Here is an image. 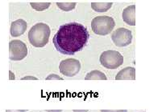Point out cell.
Returning <instances> with one entry per match:
<instances>
[{
	"mask_svg": "<svg viewBox=\"0 0 158 112\" xmlns=\"http://www.w3.org/2000/svg\"><path fill=\"white\" fill-rule=\"evenodd\" d=\"M89 39V34L86 27L73 22L60 26L52 42L60 54L73 55L86 46Z\"/></svg>",
	"mask_w": 158,
	"mask_h": 112,
	"instance_id": "cell-1",
	"label": "cell"
},
{
	"mask_svg": "<svg viewBox=\"0 0 158 112\" xmlns=\"http://www.w3.org/2000/svg\"><path fill=\"white\" fill-rule=\"evenodd\" d=\"M51 30L47 24L43 23H36L28 32L30 43L35 47H44L48 43Z\"/></svg>",
	"mask_w": 158,
	"mask_h": 112,
	"instance_id": "cell-2",
	"label": "cell"
},
{
	"mask_svg": "<svg viewBox=\"0 0 158 112\" xmlns=\"http://www.w3.org/2000/svg\"><path fill=\"white\" fill-rule=\"evenodd\" d=\"M115 23L110 16L95 17L91 22L92 31L98 35H107L114 29Z\"/></svg>",
	"mask_w": 158,
	"mask_h": 112,
	"instance_id": "cell-3",
	"label": "cell"
},
{
	"mask_svg": "<svg viewBox=\"0 0 158 112\" xmlns=\"http://www.w3.org/2000/svg\"><path fill=\"white\" fill-rule=\"evenodd\" d=\"M100 63L107 69H116L123 63V56L116 50H106L99 58Z\"/></svg>",
	"mask_w": 158,
	"mask_h": 112,
	"instance_id": "cell-4",
	"label": "cell"
},
{
	"mask_svg": "<svg viewBox=\"0 0 158 112\" xmlns=\"http://www.w3.org/2000/svg\"><path fill=\"white\" fill-rule=\"evenodd\" d=\"M26 44L20 40H12L9 43V58L12 61H20L27 56Z\"/></svg>",
	"mask_w": 158,
	"mask_h": 112,
	"instance_id": "cell-5",
	"label": "cell"
},
{
	"mask_svg": "<svg viewBox=\"0 0 158 112\" xmlns=\"http://www.w3.org/2000/svg\"><path fill=\"white\" fill-rule=\"evenodd\" d=\"M111 39L117 47H123L128 46L129 44H131L132 40V34L130 30L121 27L113 32Z\"/></svg>",
	"mask_w": 158,
	"mask_h": 112,
	"instance_id": "cell-6",
	"label": "cell"
},
{
	"mask_svg": "<svg viewBox=\"0 0 158 112\" xmlns=\"http://www.w3.org/2000/svg\"><path fill=\"white\" fill-rule=\"evenodd\" d=\"M60 72L67 77H73L78 74L81 69V63L75 58H67L61 61L59 66Z\"/></svg>",
	"mask_w": 158,
	"mask_h": 112,
	"instance_id": "cell-7",
	"label": "cell"
},
{
	"mask_svg": "<svg viewBox=\"0 0 158 112\" xmlns=\"http://www.w3.org/2000/svg\"><path fill=\"white\" fill-rule=\"evenodd\" d=\"M27 30V23L23 19H18L10 25V35L13 37L22 35Z\"/></svg>",
	"mask_w": 158,
	"mask_h": 112,
	"instance_id": "cell-8",
	"label": "cell"
},
{
	"mask_svg": "<svg viewBox=\"0 0 158 112\" xmlns=\"http://www.w3.org/2000/svg\"><path fill=\"white\" fill-rule=\"evenodd\" d=\"M123 19L125 23L130 26L135 25V6L131 5L123 11Z\"/></svg>",
	"mask_w": 158,
	"mask_h": 112,
	"instance_id": "cell-9",
	"label": "cell"
},
{
	"mask_svg": "<svg viewBox=\"0 0 158 112\" xmlns=\"http://www.w3.org/2000/svg\"><path fill=\"white\" fill-rule=\"evenodd\" d=\"M135 70L134 67H125L122 69L115 76V80H135Z\"/></svg>",
	"mask_w": 158,
	"mask_h": 112,
	"instance_id": "cell-10",
	"label": "cell"
},
{
	"mask_svg": "<svg viewBox=\"0 0 158 112\" xmlns=\"http://www.w3.org/2000/svg\"><path fill=\"white\" fill-rule=\"evenodd\" d=\"M85 80H107L106 75L100 71H92L85 77Z\"/></svg>",
	"mask_w": 158,
	"mask_h": 112,
	"instance_id": "cell-11",
	"label": "cell"
},
{
	"mask_svg": "<svg viewBox=\"0 0 158 112\" xmlns=\"http://www.w3.org/2000/svg\"><path fill=\"white\" fill-rule=\"evenodd\" d=\"M112 6V2H92V9L97 12H106Z\"/></svg>",
	"mask_w": 158,
	"mask_h": 112,
	"instance_id": "cell-12",
	"label": "cell"
},
{
	"mask_svg": "<svg viewBox=\"0 0 158 112\" xmlns=\"http://www.w3.org/2000/svg\"><path fill=\"white\" fill-rule=\"evenodd\" d=\"M30 4L34 10H37V11H43V10L48 9L51 3L50 2H31Z\"/></svg>",
	"mask_w": 158,
	"mask_h": 112,
	"instance_id": "cell-13",
	"label": "cell"
},
{
	"mask_svg": "<svg viewBox=\"0 0 158 112\" xmlns=\"http://www.w3.org/2000/svg\"><path fill=\"white\" fill-rule=\"evenodd\" d=\"M56 6L64 11H70L76 6V2H56Z\"/></svg>",
	"mask_w": 158,
	"mask_h": 112,
	"instance_id": "cell-14",
	"label": "cell"
},
{
	"mask_svg": "<svg viewBox=\"0 0 158 112\" xmlns=\"http://www.w3.org/2000/svg\"><path fill=\"white\" fill-rule=\"evenodd\" d=\"M54 79H58V80H63V79L61 77H60L59 75H55V74H52V75H48L47 78H46V80H54Z\"/></svg>",
	"mask_w": 158,
	"mask_h": 112,
	"instance_id": "cell-15",
	"label": "cell"
},
{
	"mask_svg": "<svg viewBox=\"0 0 158 112\" xmlns=\"http://www.w3.org/2000/svg\"><path fill=\"white\" fill-rule=\"evenodd\" d=\"M101 112H127V110H102Z\"/></svg>",
	"mask_w": 158,
	"mask_h": 112,
	"instance_id": "cell-16",
	"label": "cell"
},
{
	"mask_svg": "<svg viewBox=\"0 0 158 112\" xmlns=\"http://www.w3.org/2000/svg\"><path fill=\"white\" fill-rule=\"evenodd\" d=\"M6 112H27L24 110H6Z\"/></svg>",
	"mask_w": 158,
	"mask_h": 112,
	"instance_id": "cell-17",
	"label": "cell"
},
{
	"mask_svg": "<svg viewBox=\"0 0 158 112\" xmlns=\"http://www.w3.org/2000/svg\"><path fill=\"white\" fill-rule=\"evenodd\" d=\"M27 79H34V80H37V79H36V78H35V77H31V76L24 77V78H23V79H22V80H27Z\"/></svg>",
	"mask_w": 158,
	"mask_h": 112,
	"instance_id": "cell-18",
	"label": "cell"
},
{
	"mask_svg": "<svg viewBox=\"0 0 158 112\" xmlns=\"http://www.w3.org/2000/svg\"><path fill=\"white\" fill-rule=\"evenodd\" d=\"M48 112H61L62 110H47Z\"/></svg>",
	"mask_w": 158,
	"mask_h": 112,
	"instance_id": "cell-19",
	"label": "cell"
},
{
	"mask_svg": "<svg viewBox=\"0 0 158 112\" xmlns=\"http://www.w3.org/2000/svg\"><path fill=\"white\" fill-rule=\"evenodd\" d=\"M88 110H73V112H87Z\"/></svg>",
	"mask_w": 158,
	"mask_h": 112,
	"instance_id": "cell-20",
	"label": "cell"
},
{
	"mask_svg": "<svg viewBox=\"0 0 158 112\" xmlns=\"http://www.w3.org/2000/svg\"><path fill=\"white\" fill-rule=\"evenodd\" d=\"M142 112H145V111H142Z\"/></svg>",
	"mask_w": 158,
	"mask_h": 112,
	"instance_id": "cell-21",
	"label": "cell"
}]
</instances>
